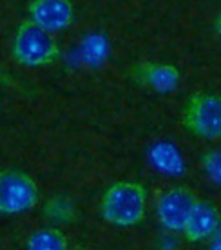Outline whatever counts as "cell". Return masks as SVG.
Wrapping results in <instances>:
<instances>
[{"label":"cell","instance_id":"cell-1","mask_svg":"<svg viewBox=\"0 0 221 250\" xmlns=\"http://www.w3.org/2000/svg\"><path fill=\"white\" fill-rule=\"evenodd\" d=\"M145 188L136 182L113 183L101 198V216L116 227H134L145 216Z\"/></svg>","mask_w":221,"mask_h":250},{"label":"cell","instance_id":"cell-2","mask_svg":"<svg viewBox=\"0 0 221 250\" xmlns=\"http://www.w3.org/2000/svg\"><path fill=\"white\" fill-rule=\"evenodd\" d=\"M13 57L27 67H44L57 62L60 47L53 38V33L40 27L33 20H24L17 27L13 38Z\"/></svg>","mask_w":221,"mask_h":250},{"label":"cell","instance_id":"cell-3","mask_svg":"<svg viewBox=\"0 0 221 250\" xmlns=\"http://www.w3.org/2000/svg\"><path fill=\"white\" fill-rule=\"evenodd\" d=\"M185 129L203 140L221 138V94H192L183 109Z\"/></svg>","mask_w":221,"mask_h":250},{"label":"cell","instance_id":"cell-4","mask_svg":"<svg viewBox=\"0 0 221 250\" xmlns=\"http://www.w3.org/2000/svg\"><path fill=\"white\" fill-rule=\"evenodd\" d=\"M40 192L31 176L20 169L0 170V214L13 216L31 210Z\"/></svg>","mask_w":221,"mask_h":250},{"label":"cell","instance_id":"cell-5","mask_svg":"<svg viewBox=\"0 0 221 250\" xmlns=\"http://www.w3.org/2000/svg\"><path fill=\"white\" fill-rule=\"evenodd\" d=\"M196 201V194L187 187H174L167 190L158 201L160 223L169 230L183 232Z\"/></svg>","mask_w":221,"mask_h":250},{"label":"cell","instance_id":"cell-6","mask_svg":"<svg viewBox=\"0 0 221 250\" xmlns=\"http://www.w3.org/2000/svg\"><path fill=\"white\" fill-rule=\"evenodd\" d=\"M27 11H29V20L49 33H57L69 27L73 20L71 0H33Z\"/></svg>","mask_w":221,"mask_h":250},{"label":"cell","instance_id":"cell-7","mask_svg":"<svg viewBox=\"0 0 221 250\" xmlns=\"http://www.w3.org/2000/svg\"><path fill=\"white\" fill-rule=\"evenodd\" d=\"M220 230L221 212L218 210V207L210 201L198 200L183 229L185 238L192 243H198V241H205V239L216 236Z\"/></svg>","mask_w":221,"mask_h":250},{"label":"cell","instance_id":"cell-8","mask_svg":"<svg viewBox=\"0 0 221 250\" xmlns=\"http://www.w3.org/2000/svg\"><path fill=\"white\" fill-rule=\"evenodd\" d=\"M67 238L62 230L58 229H40L33 232L27 239V249L33 250H63L67 249Z\"/></svg>","mask_w":221,"mask_h":250},{"label":"cell","instance_id":"cell-9","mask_svg":"<svg viewBox=\"0 0 221 250\" xmlns=\"http://www.w3.org/2000/svg\"><path fill=\"white\" fill-rule=\"evenodd\" d=\"M141 75L151 87L158 89V91L172 89L180 80L178 71L171 65H147V71H141Z\"/></svg>","mask_w":221,"mask_h":250},{"label":"cell","instance_id":"cell-10","mask_svg":"<svg viewBox=\"0 0 221 250\" xmlns=\"http://www.w3.org/2000/svg\"><path fill=\"white\" fill-rule=\"evenodd\" d=\"M44 218L53 221V223L65 225L76 218V208L73 205V201L62 198V196H57V198H51L44 205Z\"/></svg>","mask_w":221,"mask_h":250},{"label":"cell","instance_id":"cell-11","mask_svg":"<svg viewBox=\"0 0 221 250\" xmlns=\"http://www.w3.org/2000/svg\"><path fill=\"white\" fill-rule=\"evenodd\" d=\"M216 31H218V35L221 37V15L218 17V20H216Z\"/></svg>","mask_w":221,"mask_h":250},{"label":"cell","instance_id":"cell-12","mask_svg":"<svg viewBox=\"0 0 221 250\" xmlns=\"http://www.w3.org/2000/svg\"><path fill=\"white\" fill-rule=\"evenodd\" d=\"M218 234H220V232H218ZM214 247H218V249H221V234H220V236H218V239H216V241H214Z\"/></svg>","mask_w":221,"mask_h":250}]
</instances>
